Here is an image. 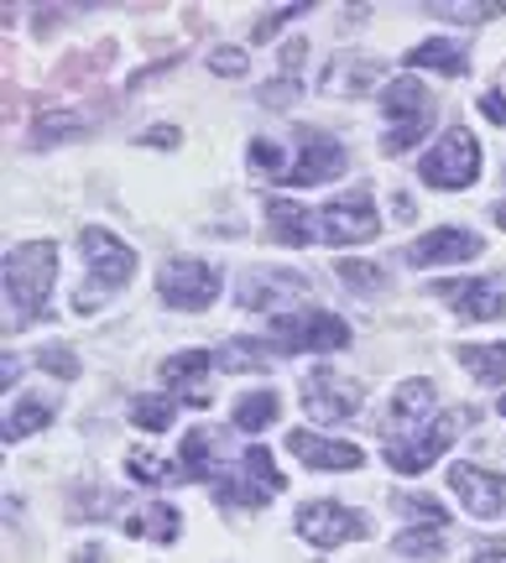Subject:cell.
Here are the masks:
<instances>
[{
  "mask_svg": "<svg viewBox=\"0 0 506 563\" xmlns=\"http://www.w3.org/2000/svg\"><path fill=\"white\" fill-rule=\"evenodd\" d=\"M53 282H58V245L53 241H26L6 251V329L11 334L42 319Z\"/></svg>",
  "mask_w": 506,
  "mask_h": 563,
  "instance_id": "cell-1",
  "label": "cell"
},
{
  "mask_svg": "<svg viewBox=\"0 0 506 563\" xmlns=\"http://www.w3.org/2000/svg\"><path fill=\"white\" fill-rule=\"evenodd\" d=\"M465 422H470V412L465 407H454V412L424 422V428H413V433H392V439H386V464L403 470V475H424L428 464L439 460L449 443L465 433Z\"/></svg>",
  "mask_w": 506,
  "mask_h": 563,
  "instance_id": "cell-2",
  "label": "cell"
},
{
  "mask_svg": "<svg viewBox=\"0 0 506 563\" xmlns=\"http://www.w3.org/2000/svg\"><path fill=\"white\" fill-rule=\"evenodd\" d=\"M382 110L392 115V131L382 136V152L386 157H403L413 141L424 136L428 125H433V100L424 95V84L418 79H392L382 89Z\"/></svg>",
  "mask_w": 506,
  "mask_h": 563,
  "instance_id": "cell-3",
  "label": "cell"
},
{
  "mask_svg": "<svg viewBox=\"0 0 506 563\" xmlns=\"http://www.w3.org/2000/svg\"><path fill=\"white\" fill-rule=\"evenodd\" d=\"M424 183L428 188H444V194H454V188H470L475 183V173H481V146H475V136L470 131H444V136L433 141V152L424 157Z\"/></svg>",
  "mask_w": 506,
  "mask_h": 563,
  "instance_id": "cell-4",
  "label": "cell"
},
{
  "mask_svg": "<svg viewBox=\"0 0 506 563\" xmlns=\"http://www.w3.org/2000/svg\"><path fill=\"white\" fill-rule=\"evenodd\" d=\"M319 235H324L329 245L376 241V235H382V220H376L371 194H365V188H350V194H340V199H329L324 209H319Z\"/></svg>",
  "mask_w": 506,
  "mask_h": 563,
  "instance_id": "cell-5",
  "label": "cell"
},
{
  "mask_svg": "<svg viewBox=\"0 0 506 563\" xmlns=\"http://www.w3.org/2000/svg\"><path fill=\"white\" fill-rule=\"evenodd\" d=\"M79 245H84V262H89V287H84L79 298H95V287L110 292V287H125V282H131V272H136V251H131L125 241H116L110 230L89 224V230L79 235Z\"/></svg>",
  "mask_w": 506,
  "mask_h": 563,
  "instance_id": "cell-6",
  "label": "cell"
},
{
  "mask_svg": "<svg viewBox=\"0 0 506 563\" xmlns=\"http://www.w3.org/2000/svg\"><path fill=\"white\" fill-rule=\"evenodd\" d=\"M272 340L283 350H344L350 344V323L340 313H324V308H298V313L272 319Z\"/></svg>",
  "mask_w": 506,
  "mask_h": 563,
  "instance_id": "cell-7",
  "label": "cell"
},
{
  "mask_svg": "<svg viewBox=\"0 0 506 563\" xmlns=\"http://www.w3.org/2000/svg\"><path fill=\"white\" fill-rule=\"evenodd\" d=\"M283 485L287 481H283V470L272 464V449L251 443V449L241 454V475L215 485V501H224V506H266Z\"/></svg>",
  "mask_w": 506,
  "mask_h": 563,
  "instance_id": "cell-8",
  "label": "cell"
},
{
  "mask_svg": "<svg viewBox=\"0 0 506 563\" xmlns=\"http://www.w3.org/2000/svg\"><path fill=\"white\" fill-rule=\"evenodd\" d=\"M157 292H163V302H173V308H209V302L220 298V272L209 262H194V256H183V262H167L163 272H157Z\"/></svg>",
  "mask_w": 506,
  "mask_h": 563,
  "instance_id": "cell-9",
  "label": "cell"
},
{
  "mask_svg": "<svg viewBox=\"0 0 506 563\" xmlns=\"http://www.w3.org/2000/svg\"><path fill=\"white\" fill-rule=\"evenodd\" d=\"M433 298L454 302V313H465V319H475V323L502 319L506 313V272H491V277H475V282H433Z\"/></svg>",
  "mask_w": 506,
  "mask_h": 563,
  "instance_id": "cell-10",
  "label": "cell"
},
{
  "mask_svg": "<svg viewBox=\"0 0 506 563\" xmlns=\"http://www.w3.org/2000/svg\"><path fill=\"white\" fill-rule=\"evenodd\" d=\"M365 532H371V522L340 501H314L298 511V538H308L314 548H340L350 538H365Z\"/></svg>",
  "mask_w": 506,
  "mask_h": 563,
  "instance_id": "cell-11",
  "label": "cell"
},
{
  "mask_svg": "<svg viewBox=\"0 0 506 563\" xmlns=\"http://www.w3.org/2000/svg\"><path fill=\"white\" fill-rule=\"evenodd\" d=\"M344 173V146L324 131H298V157L287 162V178L293 188H308V183H329Z\"/></svg>",
  "mask_w": 506,
  "mask_h": 563,
  "instance_id": "cell-12",
  "label": "cell"
},
{
  "mask_svg": "<svg viewBox=\"0 0 506 563\" xmlns=\"http://www.w3.org/2000/svg\"><path fill=\"white\" fill-rule=\"evenodd\" d=\"M304 412L314 422H344L350 412H361V386L334 371H314L304 382Z\"/></svg>",
  "mask_w": 506,
  "mask_h": 563,
  "instance_id": "cell-13",
  "label": "cell"
},
{
  "mask_svg": "<svg viewBox=\"0 0 506 563\" xmlns=\"http://www.w3.org/2000/svg\"><path fill=\"white\" fill-rule=\"evenodd\" d=\"M449 485H454V496L481 517V522H496L506 511V481L496 470H481V464H454L449 470Z\"/></svg>",
  "mask_w": 506,
  "mask_h": 563,
  "instance_id": "cell-14",
  "label": "cell"
},
{
  "mask_svg": "<svg viewBox=\"0 0 506 563\" xmlns=\"http://www.w3.org/2000/svg\"><path fill=\"white\" fill-rule=\"evenodd\" d=\"M475 256H481V235H475V230H460V224L428 230L424 241L407 245V262L413 266H449V262H475Z\"/></svg>",
  "mask_w": 506,
  "mask_h": 563,
  "instance_id": "cell-15",
  "label": "cell"
},
{
  "mask_svg": "<svg viewBox=\"0 0 506 563\" xmlns=\"http://www.w3.org/2000/svg\"><path fill=\"white\" fill-rule=\"evenodd\" d=\"M287 449L308 464V470H361L365 464V449L361 443H344V439H324V433H304V428H293L287 433Z\"/></svg>",
  "mask_w": 506,
  "mask_h": 563,
  "instance_id": "cell-16",
  "label": "cell"
},
{
  "mask_svg": "<svg viewBox=\"0 0 506 563\" xmlns=\"http://www.w3.org/2000/svg\"><path fill=\"white\" fill-rule=\"evenodd\" d=\"M308 292V277L298 272H251L241 282V308H277V302H298Z\"/></svg>",
  "mask_w": 506,
  "mask_h": 563,
  "instance_id": "cell-17",
  "label": "cell"
},
{
  "mask_svg": "<svg viewBox=\"0 0 506 563\" xmlns=\"http://www.w3.org/2000/svg\"><path fill=\"white\" fill-rule=\"evenodd\" d=\"M424 422H433V386L403 382L392 391V407H386V439H392V433H413V428H424Z\"/></svg>",
  "mask_w": 506,
  "mask_h": 563,
  "instance_id": "cell-18",
  "label": "cell"
},
{
  "mask_svg": "<svg viewBox=\"0 0 506 563\" xmlns=\"http://www.w3.org/2000/svg\"><path fill=\"white\" fill-rule=\"evenodd\" d=\"M178 527H183V517L173 506H142V511L125 517V532H131V538H152V543H173Z\"/></svg>",
  "mask_w": 506,
  "mask_h": 563,
  "instance_id": "cell-19",
  "label": "cell"
},
{
  "mask_svg": "<svg viewBox=\"0 0 506 563\" xmlns=\"http://www.w3.org/2000/svg\"><path fill=\"white\" fill-rule=\"evenodd\" d=\"M407 63L413 68H439V74H465V47L460 42H449V37H433V42H418L413 53H407Z\"/></svg>",
  "mask_w": 506,
  "mask_h": 563,
  "instance_id": "cell-20",
  "label": "cell"
},
{
  "mask_svg": "<svg viewBox=\"0 0 506 563\" xmlns=\"http://www.w3.org/2000/svg\"><path fill=\"white\" fill-rule=\"evenodd\" d=\"M460 365L475 382L502 386L506 382V344H460Z\"/></svg>",
  "mask_w": 506,
  "mask_h": 563,
  "instance_id": "cell-21",
  "label": "cell"
},
{
  "mask_svg": "<svg viewBox=\"0 0 506 563\" xmlns=\"http://www.w3.org/2000/svg\"><path fill=\"white\" fill-rule=\"evenodd\" d=\"M266 224H272V235H277L283 245H308V214L298 209V203L272 199L266 203Z\"/></svg>",
  "mask_w": 506,
  "mask_h": 563,
  "instance_id": "cell-22",
  "label": "cell"
},
{
  "mask_svg": "<svg viewBox=\"0 0 506 563\" xmlns=\"http://www.w3.org/2000/svg\"><path fill=\"white\" fill-rule=\"evenodd\" d=\"M277 412H283V397H277V391H251V397L235 402V428L262 433L266 422H277Z\"/></svg>",
  "mask_w": 506,
  "mask_h": 563,
  "instance_id": "cell-23",
  "label": "cell"
},
{
  "mask_svg": "<svg viewBox=\"0 0 506 563\" xmlns=\"http://www.w3.org/2000/svg\"><path fill=\"white\" fill-rule=\"evenodd\" d=\"M209 454H215V428H194V433L183 439V454H178L183 481H209Z\"/></svg>",
  "mask_w": 506,
  "mask_h": 563,
  "instance_id": "cell-24",
  "label": "cell"
},
{
  "mask_svg": "<svg viewBox=\"0 0 506 563\" xmlns=\"http://www.w3.org/2000/svg\"><path fill=\"white\" fill-rule=\"evenodd\" d=\"M209 365H215V355H209V350H183V355H167V361H163V382L167 386H178V382L199 386Z\"/></svg>",
  "mask_w": 506,
  "mask_h": 563,
  "instance_id": "cell-25",
  "label": "cell"
},
{
  "mask_svg": "<svg viewBox=\"0 0 506 563\" xmlns=\"http://www.w3.org/2000/svg\"><path fill=\"white\" fill-rule=\"evenodd\" d=\"M125 470H131V481H142V485H183L178 460H157V454H131V460H125Z\"/></svg>",
  "mask_w": 506,
  "mask_h": 563,
  "instance_id": "cell-26",
  "label": "cell"
},
{
  "mask_svg": "<svg viewBox=\"0 0 506 563\" xmlns=\"http://www.w3.org/2000/svg\"><path fill=\"white\" fill-rule=\"evenodd\" d=\"M220 371H266V344L256 340H230L224 350H215Z\"/></svg>",
  "mask_w": 506,
  "mask_h": 563,
  "instance_id": "cell-27",
  "label": "cell"
},
{
  "mask_svg": "<svg viewBox=\"0 0 506 563\" xmlns=\"http://www.w3.org/2000/svg\"><path fill=\"white\" fill-rule=\"evenodd\" d=\"M47 402H16L11 412H6V443L26 439V433H37V428H47Z\"/></svg>",
  "mask_w": 506,
  "mask_h": 563,
  "instance_id": "cell-28",
  "label": "cell"
},
{
  "mask_svg": "<svg viewBox=\"0 0 506 563\" xmlns=\"http://www.w3.org/2000/svg\"><path fill=\"white\" fill-rule=\"evenodd\" d=\"M173 412H178L173 397H136V402H131V422L146 428V433H163L167 422H173Z\"/></svg>",
  "mask_w": 506,
  "mask_h": 563,
  "instance_id": "cell-29",
  "label": "cell"
},
{
  "mask_svg": "<svg viewBox=\"0 0 506 563\" xmlns=\"http://www.w3.org/2000/svg\"><path fill=\"white\" fill-rule=\"evenodd\" d=\"M251 167H256V173H266L272 183H283L287 178L283 146H277V141H266V136H256V141H251Z\"/></svg>",
  "mask_w": 506,
  "mask_h": 563,
  "instance_id": "cell-30",
  "label": "cell"
},
{
  "mask_svg": "<svg viewBox=\"0 0 506 563\" xmlns=\"http://www.w3.org/2000/svg\"><path fill=\"white\" fill-rule=\"evenodd\" d=\"M397 506H407V517H418V522H428V527H439V532H444V506L433 501V496H403V501Z\"/></svg>",
  "mask_w": 506,
  "mask_h": 563,
  "instance_id": "cell-31",
  "label": "cell"
},
{
  "mask_svg": "<svg viewBox=\"0 0 506 563\" xmlns=\"http://www.w3.org/2000/svg\"><path fill=\"white\" fill-rule=\"evenodd\" d=\"M397 553H407V559H424V553H439V527H428V532H403L397 538Z\"/></svg>",
  "mask_w": 506,
  "mask_h": 563,
  "instance_id": "cell-32",
  "label": "cell"
},
{
  "mask_svg": "<svg viewBox=\"0 0 506 563\" xmlns=\"http://www.w3.org/2000/svg\"><path fill=\"white\" fill-rule=\"evenodd\" d=\"M340 277L350 282V287H382L386 272L382 266H371V262H340Z\"/></svg>",
  "mask_w": 506,
  "mask_h": 563,
  "instance_id": "cell-33",
  "label": "cell"
},
{
  "mask_svg": "<svg viewBox=\"0 0 506 563\" xmlns=\"http://www.w3.org/2000/svg\"><path fill=\"white\" fill-rule=\"evenodd\" d=\"M209 68H215V74H224V79H241V74H245V53H241V47H220V53H209Z\"/></svg>",
  "mask_w": 506,
  "mask_h": 563,
  "instance_id": "cell-34",
  "label": "cell"
},
{
  "mask_svg": "<svg viewBox=\"0 0 506 563\" xmlns=\"http://www.w3.org/2000/svg\"><path fill=\"white\" fill-rule=\"evenodd\" d=\"M37 361H42V371H53V376H63V382H74V376H79V361H74L68 350H42Z\"/></svg>",
  "mask_w": 506,
  "mask_h": 563,
  "instance_id": "cell-35",
  "label": "cell"
},
{
  "mask_svg": "<svg viewBox=\"0 0 506 563\" xmlns=\"http://www.w3.org/2000/svg\"><path fill=\"white\" fill-rule=\"evenodd\" d=\"M79 115H47V121H42L37 125V141H42V146H47V141H63V136H68V131H79Z\"/></svg>",
  "mask_w": 506,
  "mask_h": 563,
  "instance_id": "cell-36",
  "label": "cell"
},
{
  "mask_svg": "<svg viewBox=\"0 0 506 563\" xmlns=\"http://www.w3.org/2000/svg\"><path fill=\"white\" fill-rule=\"evenodd\" d=\"M308 5H277V16H266V21H256V42H266L272 37V32H277V26H283V21H293V16H304Z\"/></svg>",
  "mask_w": 506,
  "mask_h": 563,
  "instance_id": "cell-37",
  "label": "cell"
},
{
  "mask_svg": "<svg viewBox=\"0 0 506 563\" xmlns=\"http://www.w3.org/2000/svg\"><path fill=\"white\" fill-rule=\"evenodd\" d=\"M470 563H506V543H481Z\"/></svg>",
  "mask_w": 506,
  "mask_h": 563,
  "instance_id": "cell-38",
  "label": "cell"
},
{
  "mask_svg": "<svg viewBox=\"0 0 506 563\" xmlns=\"http://www.w3.org/2000/svg\"><path fill=\"white\" fill-rule=\"evenodd\" d=\"M173 141H178L173 125H152V131H146V146H173Z\"/></svg>",
  "mask_w": 506,
  "mask_h": 563,
  "instance_id": "cell-39",
  "label": "cell"
},
{
  "mask_svg": "<svg viewBox=\"0 0 506 563\" xmlns=\"http://www.w3.org/2000/svg\"><path fill=\"white\" fill-rule=\"evenodd\" d=\"M491 220H496V224L506 230V199H502V203H491Z\"/></svg>",
  "mask_w": 506,
  "mask_h": 563,
  "instance_id": "cell-40",
  "label": "cell"
},
{
  "mask_svg": "<svg viewBox=\"0 0 506 563\" xmlns=\"http://www.w3.org/2000/svg\"><path fill=\"white\" fill-rule=\"evenodd\" d=\"M502 418H506V397H502Z\"/></svg>",
  "mask_w": 506,
  "mask_h": 563,
  "instance_id": "cell-41",
  "label": "cell"
}]
</instances>
